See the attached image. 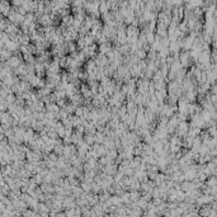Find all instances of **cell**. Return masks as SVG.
Wrapping results in <instances>:
<instances>
[{
  "mask_svg": "<svg viewBox=\"0 0 217 217\" xmlns=\"http://www.w3.org/2000/svg\"><path fill=\"white\" fill-rule=\"evenodd\" d=\"M178 60L181 65L183 69H188L190 65H193V61L192 58L189 56V51H183V52H179V56H178Z\"/></svg>",
  "mask_w": 217,
  "mask_h": 217,
  "instance_id": "1",
  "label": "cell"
},
{
  "mask_svg": "<svg viewBox=\"0 0 217 217\" xmlns=\"http://www.w3.org/2000/svg\"><path fill=\"white\" fill-rule=\"evenodd\" d=\"M112 48H113V46H112V42H109V41L98 45V52L99 54H103V55H107Z\"/></svg>",
  "mask_w": 217,
  "mask_h": 217,
  "instance_id": "2",
  "label": "cell"
},
{
  "mask_svg": "<svg viewBox=\"0 0 217 217\" xmlns=\"http://www.w3.org/2000/svg\"><path fill=\"white\" fill-rule=\"evenodd\" d=\"M83 140L88 144L89 146H92L94 142H95V140H94V135H92V133H84L83 135Z\"/></svg>",
  "mask_w": 217,
  "mask_h": 217,
  "instance_id": "3",
  "label": "cell"
},
{
  "mask_svg": "<svg viewBox=\"0 0 217 217\" xmlns=\"http://www.w3.org/2000/svg\"><path fill=\"white\" fill-rule=\"evenodd\" d=\"M104 138H106V135H104L103 132L97 131V132L94 133V140H95V144H103Z\"/></svg>",
  "mask_w": 217,
  "mask_h": 217,
  "instance_id": "4",
  "label": "cell"
},
{
  "mask_svg": "<svg viewBox=\"0 0 217 217\" xmlns=\"http://www.w3.org/2000/svg\"><path fill=\"white\" fill-rule=\"evenodd\" d=\"M64 109L69 114H74V112L76 109V106H75V104H73L71 102H69V103H66V106L64 107Z\"/></svg>",
  "mask_w": 217,
  "mask_h": 217,
  "instance_id": "5",
  "label": "cell"
},
{
  "mask_svg": "<svg viewBox=\"0 0 217 217\" xmlns=\"http://www.w3.org/2000/svg\"><path fill=\"white\" fill-rule=\"evenodd\" d=\"M210 102L213 104V106H216V103H217V95L216 94H211L210 93Z\"/></svg>",
  "mask_w": 217,
  "mask_h": 217,
  "instance_id": "6",
  "label": "cell"
}]
</instances>
